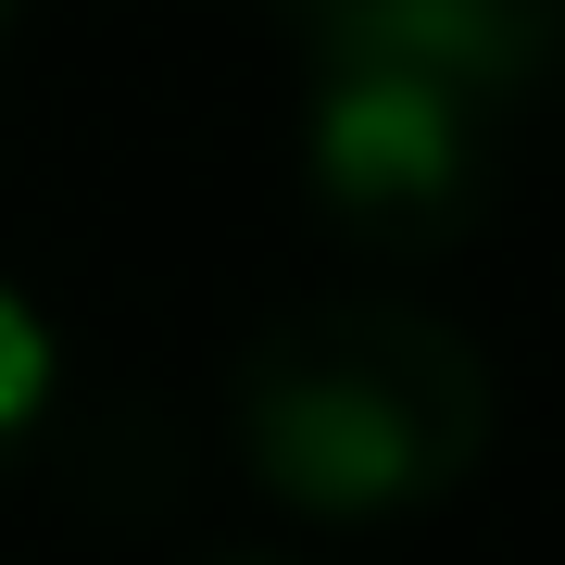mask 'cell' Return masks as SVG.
I'll list each match as a JSON object with an SVG mask.
<instances>
[{
  "instance_id": "6da1fadb",
  "label": "cell",
  "mask_w": 565,
  "mask_h": 565,
  "mask_svg": "<svg viewBox=\"0 0 565 565\" xmlns=\"http://www.w3.org/2000/svg\"><path fill=\"white\" fill-rule=\"evenodd\" d=\"M490 427H503L490 352L415 302H377V289L264 315L226 364L239 478L302 527H403L452 503L490 465Z\"/></svg>"
},
{
  "instance_id": "7a4b0ae2",
  "label": "cell",
  "mask_w": 565,
  "mask_h": 565,
  "mask_svg": "<svg viewBox=\"0 0 565 565\" xmlns=\"http://www.w3.org/2000/svg\"><path fill=\"white\" fill-rule=\"evenodd\" d=\"M289 163H302V202L340 226L352 252L427 264V252H465L490 226L503 114H490L478 88L403 76V63H302Z\"/></svg>"
},
{
  "instance_id": "3957f363",
  "label": "cell",
  "mask_w": 565,
  "mask_h": 565,
  "mask_svg": "<svg viewBox=\"0 0 565 565\" xmlns=\"http://www.w3.org/2000/svg\"><path fill=\"white\" fill-rule=\"evenodd\" d=\"M277 39L302 63H403L503 114L565 76V0H277Z\"/></svg>"
},
{
  "instance_id": "277c9868",
  "label": "cell",
  "mask_w": 565,
  "mask_h": 565,
  "mask_svg": "<svg viewBox=\"0 0 565 565\" xmlns=\"http://www.w3.org/2000/svg\"><path fill=\"white\" fill-rule=\"evenodd\" d=\"M51 403H63V340H51V315L0 277V478L25 465V440L51 427Z\"/></svg>"
},
{
  "instance_id": "5b68a950",
  "label": "cell",
  "mask_w": 565,
  "mask_h": 565,
  "mask_svg": "<svg viewBox=\"0 0 565 565\" xmlns=\"http://www.w3.org/2000/svg\"><path fill=\"white\" fill-rule=\"evenodd\" d=\"M189 565H302V553H189Z\"/></svg>"
},
{
  "instance_id": "8992f818",
  "label": "cell",
  "mask_w": 565,
  "mask_h": 565,
  "mask_svg": "<svg viewBox=\"0 0 565 565\" xmlns=\"http://www.w3.org/2000/svg\"><path fill=\"white\" fill-rule=\"evenodd\" d=\"M13 25H25V0H0V51H13Z\"/></svg>"
}]
</instances>
